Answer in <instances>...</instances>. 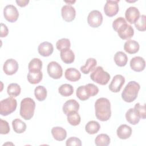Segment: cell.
Returning <instances> with one entry per match:
<instances>
[{
	"label": "cell",
	"instance_id": "6da1fadb",
	"mask_svg": "<svg viewBox=\"0 0 146 146\" xmlns=\"http://www.w3.org/2000/svg\"><path fill=\"white\" fill-rule=\"evenodd\" d=\"M95 116L96 118L102 121H107L111 116V103L106 98L98 99L95 103Z\"/></svg>",
	"mask_w": 146,
	"mask_h": 146
},
{
	"label": "cell",
	"instance_id": "7a4b0ae2",
	"mask_svg": "<svg viewBox=\"0 0 146 146\" xmlns=\"http://www.w3.org/2000/svg\"><path fill=\"white\" fill-rule=\"evenodd\" d=\"M140 88V84L137 82L130 81L125 86L121 93L123 100L128 103L133 102L137 97Z\"/></svg>",
	"mask_w": 146,
	"mask_h": 146
},
{
	"label": "cell",
	"instance_id": "3957f363",
	"mask_svg": "<svg viewBox=\"0 0 146 146\" xmlns=\"http://www.w3.org/2000/svg\"><path fill=\"white\" fill-rule=\"evenodd\" d=\"M35 103L30 98H25L21 102L19 113L25 120H30L34 116Z\"/></svg>",
	"mask_w": 146,
	"mask_h": 146
},
{
	"label": "cell",
	"instance_id": "277c9868",
	"mask_svg": "<svg viewBox=\"0 0 146 146\" xmlns=\"http://www.w3.org/2000/svg\"><path fill=\"white\" fill-rule=\"evenodd\" d=\"M99 92L98 87L92 83H88L85 86H79L76 92L77 97L81 100L84 101L91 96H94Z\"/></svg>",
	"mask_w": 146,
	"mask_h": 146
},
{
	"label": "cell",
	"instance_id": "5b68a950",
	"mask_svg": "<svg viewBox=\"0 0 146 146\" xmlns=\"http://www.w3.org/2000/svg\"><path fill=\"white\" fill-rule=\"evenodd\" d=\"M90 78L91 80L100 85H106L110 79V75L103 70L101 66L95 68L91 73Z\"/></svg>",
	"mask_w": 146,
	"mask_h": 146
},
{
	"label": "cell",
	"instance_id": "8992f818",
	"mask_svg": "<svg viewBox=\"0 0 146 146\" xmlns=\"http://www.w3.org/2000/svg\"><path fill=\"white\" fill-rule=\"evenodd\" d=\"M17 106V100L12 96L3 99L0 103V113L2 116H7L15 111Z\"/></svg>",
	"mask_w": 146,
	"mask_h": 146
},
{
	"label": "cell",
	"instance_id": "52a82bcc",
	"mask_svg": "<svg viewBox=\"0 0 146 146\" xmlns=\"http://www.w3.org/2000/svg\"><path fill=\"white\" fill-rule=\"evenodd\" d=\"M47 70L50 78L54 79H60L63 74V69L61 66L55 61H52L48 64Z\"/></svg>",
	"mask_w": 146,
	"mask_h": 146
},
{
	"label": "cell",
	"instance_id": "ba28073f",
	"mask_svg": "<svg viewBox=\"0 0 146 146\" xmlns=\"http://www.w3.org/2000/svg\"><path fill=\"white\" fill-rule=\"evenodd\" d=\"M103 22V15L102 13L96 10L91 11L87 17L88 25L93 27L96 28L100 26Z\"/></svg>",
	"mask_w": 146,
	"mask_h": 146
},
{
	"label": "cell",
	"instance_id": "9c48e42d",
	"mask_svg": "<svg viewBox=\"0 0 146 146\" xmlns=\"http://www.w3.org/2000/svg\"><path fill=\"white\" fill-rule=\"evenodd\" d=\"M3 15L5 18L10 22H15L19 17V12L13 5H8L3 9Z\"/></svg>",
	"mask_w": 146,
	"mask_h": 146
},
{
	"label": "cell",
	"instance_id": "30bf717a",
	"mask_svg": "<svg viewBox=\"0 0 146 146\" xmlns=\"http://www.w3.org/2000/svg\"><path fill=\"white\" fill-rule=\"evenodd\" d=\"M119 0L106 1L104 6V11L107 16L112 17L117 14L119 10Z\"/></svg>",
	"mask_w": 146,
	"mask_h": 146
},
{
	"label": "cell",
	"instance_id": "8fae6325",
	"mask_svg": "<svg viewBox=\"0 0 146 146\" xmlns=\"http://www.w3.org/2000/svg\"><path fill=\"white\" fill-rule=\"evenodd\" d=\"M124 83L125 78L123 76L119 74L116 75L109 85V89L112 92H118L120 91Z\"/></svg>",
	"mask_w": 146,
	"mask_h": 146
},
{
	"label": "cell",
	"instance_id": "7c38bea8",
	"mask_svg": "<svg viewBox=\"0 0 146 146\" xmlns=\"http://www.w3.org/2000/svg\"><path fill=\"white\" fill-rule=\"evenodd\" d=\"M61 14L63 19L65 21L71 22L75 18L76 11L71 5H66L62 7Z\"/></svg>",
	"mask_w": 146,
	"mask_h": 146
},
{
	"label": "cell",
	"instance_id": "4fadbf2b",
	"mask_svg": "<svg viewBox=\"0 0 146 146\" xmlns=\"http://www.w3.org/2000/svg\"><path fill=\"white\" fill-rule=\"evenodd\" d=\"M18 63L14 59H7L3 66L4 72L8 75H12L17 72L18 70Z\"/></svg>",
	"mask_w": 146,
	"mask_h": 146
},
{
	"label": "cell",
	"instance_id": "5bb4252c",
	"mask_svg": "<svg viewBox=\"0 0 146 146\" xmlns=\"http://www.w3.org/2000/svg\"><path fill=\"white\" fill-rule=\"evenodd\" d=\"M79 109V104L75 99H70L66 101L62 107L63 112L67 116L71 112H78Z\"/></svg>",
	"mask_w": 146,
	"mask_h": 146
},
{
	"label": "cell",
	"instance_id": "9a60e30c",
	"mask_svg": "<svg viewBox=\"0 0 146 146\" xmlns=\"http://www.w3.org/2000/svg\"><path fill=\"white\" fill-rule=\"evenodd\" d=\"M140 17V12L138 9L134 6L128 7L125 12V18L130 23H135Z\"/></svg>",
	"mask_w": 146,
	"mask_h": 146
},
{
	"label": "cell",
	"instance_id": "2e32d148",
	"mask_svg": "<svg viewBox=\"0 0 146 146\" xmlns=\"http://www.w3.org/2000/svg\"><path fill=\"white\" fill-rule=\"evenodd\" d=\"M130 67L131 69L135 71H142L145 67V60L141 56L133 57L130 61Z\"/></svg>",
	"mask_w": 146,
	"mask_h": 146
},
{
	"label": "cell",
	"instance_id": "e0dca14e",
	"mask_svg": "<svg viewBox=\"0 0 146 146\" xmlns=\"http://www.w3.org/2000/svg\"><path fill=\"white\" fill-rule=\"evenodd\" d=\"M39 54L44 57L51 55L54 51V47L52 43L48 42H43L39 44L38 47Z\"/></svg>",
	"mask_w": 146,
	"mask_h": 146
},
{
	"label": "cell",
	"instance_id": "ac0fdd59",
	"mask_svg": "<svg viewBox=\"0 0 146 146\" xmlns=\"http://www.w3.org/2000/svg\"><path fill=\"white\" fill-rule=\"evenodd\" d=\"M116 133L119 138L121 139H127L132 134V128L127 124L120 125L116 130Z\"/></svg>",
	"mask_w": 146,
	"mask_h": 146
},
{
	"label": "cell",
	"instance_id": "d6986e66",
	"mask_svg": "<svg viewBox=\"0 0 146 146\" xmlns=\"http://www.w3.org/2000/svg\"><path fill=\"white\" fill-rule=\"evenodd\" d=\"M64 76L69 81L76 82L80 79L81 74L75 68H69L66 70Z\"/></svg>",
	"mask_w": 146,
	"mask_h": 146
},
{
	"label": "cell",
	"instance_id": "ffe728a7",
	"mask_svg": "<svg viewBox=\"0 0 146 146\" xmlns=\"http://www.w3.org/2000/svg\"><path fill=\"white\" fill-rule=\"evenodd\" d=\"M139 44L135 40H128L124 43V50L128 54H133L138 52L139 50Z\"/></svg>",
	"mask_w": 146,
	"mask_h": 146
},
{
	"label": "cell",
	"instance_id": "44dd1931",
	"mask_svg": "<svg viewBox=\"0 0 146 146\" xmlns=\"http://www.w3.org/2000/svg\"><path fill=\"white\" fill-rule=\"evenodd\" d=\"M128 26L125 19L123 17H118L113 21L112 27L116 32L120 33L124 30Z\"/></svg>",
	"mask_w": 146,
	"mask_h": 146
},
{
	"label": "cell",
	"instance_id": "7402d4cb",
	"mask_svg": "<svg viewBox=\"0 0 146 146\" xmlns=\"http://www.w3.org/2000/svg\"><path fill=\"white\" fill-rule=\"evenodd\" d=\"M53 137L57 141H63L67 137V132L61 127H54L51 129Z\"/></svg>",
	"mask_w": 146,
	"mask_h": 146
},
{
	"label": "cell",
	"instance_id": "603a6c76",
	"mask_svg": "<svg viewBox=\"0 0 146 146\" xmlns=\"http://www.w3.org/2000/svg\"><path fill=\"white\" fill-rule=\"evenodd\" d=\"M60 56L62 60L66 64H70L74 62L75 60V55L72 50L71 49H67L61 51Z\"/></svg>",
	"mask_w": 146,
	"mask_h": 146
},
{
	"label": "cell",
	"instance_id": "cb8c5ba5",
	"mask_svg": "<svg viewBox=\"0 0 146 146\" xmlns=\"http://www.w3.org/2000/svg\"><path fill=\"white\" fill-rule=\"evenodd\" d=\"M125 119L129 123L132 125L137 124L140 119L134 108H129L125 113Z\"/></svg>",
	"mask_w": 146,
	"mask_h": 146
},
{
	"label": "cell",
	"instance_id": "d4e9b609",
	"mask_svg": "<svg viewBox=\"0 0 146 146\" xmlns=\"http://www.w3.org/2000/svg\"><path fill=\"white\" fill-rule=\"evenodd\" d=\"M27 78L30 83L35 84L39 83L42 80L43 78V74L41 71H29Z\"/></svg>",
	"mask_w": 146,
	"mask_h": 146
},
{
	"label": "cell",
	"instance_id": "484cf974",
	"mask_svg": "<svg viewBox=\"0 0 146 146\" xmlns=\"http://www.w3.org/2000/svg\"><path fill=\"white\" fill-rule=\"evenodd\" d=\"M96 60L94 58H90L87 59L85 65L80 67V71L82 72V73L87 74L95 68V67L96 66Z\"/></svg>",
	"mask_w": 146,
	"mask_h": 146
},
{
	"label": "cell",
	"instance_id": "4316f807",
	"mask_svg": "<svg viewBox=\"0 0 146 146\" xmlns=\"http://www.w3.org/2000/svg\"><path fill=\"white\" fill-rule=\"evenodd\" d=\"M113 59L116 64L119 67L125 66L128 62V57L123 51L116 52L114 55Z\"/></svg>",
	"mask_w": 146,
	"mask_h": 146
},
{
	"label": "cell",
	"instance_id": "83f0119b",
	"mask_svg": "<svg viewBox=\"0 0 146 146\" xmlns=\"http://www.w3.org/2000/svg\"><path fill=\"white\" fill-rule=\"evenodd\" d=\"M100 128V124L94 120H91L88 121L86 126H85V130L90 135H94L98 132Z\"/></svg>",
	"mask_w": 146,
	"mask_h": 146
},
{
	"label": "cell",
	"instance_id": "f1b7e54d",
	"mask_svg": "<svg viewBox=\"0 0 146 146\" xmlns=\"http://www.w3.org/2000/svg\"><path fill=\"white\" fill-rule=\"evenodd\" d=\"M13 128L15 132L22 133L26 129V124L25 122L19 119H15L12 121Z\"/></svg>",
	"mask_w": 146,
	"mask_h": 146
},
{
	"label": "cell",
	"instance_id": "f546056e",
	"mask_svg": "<svg viewBox=\"0 0 146 146\" xmlns=\"http://www.w3.org/2000/svg\"><path fill=\"white\" fill-rule=\"evenodd\" d=\"M47 90L43 86H38L34 90L35 96L38 101L44 100L47 97Z\"/></svg>",
	"mask_w": 146,
	"mask_h": 146
},
{
	"label": "cell",
	"instance_id": "4dcf8cb0",
	"mask_svg": "<svg viewBox=\"0 0 146 146\" xmlns=\"http://www.w3.org/2000/svg\"><path fill=\"white\" fill-rule=\"evenodd\" d=\"M95 143L97 146H107L110 143V137L105 133L99 134L96 137Z\"/></svg>",
	"mask_w": 146,
	"mask_h": 146
},
{
	"label": "cell",
	"instance_id": "1f68e13d",
	"mask_svg": "<svg viewBox=\"0 0 146 146\" xmlns=\"http://www.w3.org/2000/svg\"><path fill=\"white\" fill-rule=\"evenodd\" d=\"M42 67V62L39 58H33L29 63L28 68L29 71H39Z\"/></svg>",
	"mask_w": 146,
	"mask_h": 146
},
{
	"label": "cell",
	"instance_id": "d6a6232c",
	"mask_svg": "<svg viewBox=\"0 0 146 146\" xmlns=\"http://www.w3.org/2000/svg\"><path fill=\"white\" fill-rule=\"evenodd\" d=\"M58 91L62 96L67 97L73 94L74 88L70 84H63L59 87Z\"/></svg>",
	"mask_w": 146,
	"mask_h": 146
},
{
	"label": "cell",
	"instance_id": "836d02e7",
	"mask_svg": "<svg viewBox=\"0 0 146 146\" xmlns=\"http://www.w3.org/2000/svg\"><path fill=\"white\" fill-rule=\"evenodd\" d=\"M21 91V88L20 86L15 83H13L10 84L7 88V92L9 95L12 97H17L18 96Z\"/></svg>",
	"mask_w": 146,
	"mask_h": 146
},
{
	"label": "cell",
	"instance_id": "e575fe53",
	"mask_svg": "<svg viewBox=\"0 0 146 146\" xmlns=\"http://www.w3.org/2000/svg\"><path fill=\"white\" fill-rule=\"evenodd\" d=\"M119 36L123 40H128L131 39L134 35V30L133 27L128 25V27L123 31L118 33Z\"/></svg>",
	"mask_w": 146,
	"mask_h": 146
},
{
	"label": "cell",
	"instance_id": "d590c367",
	"mask_svg": "<svg viewBox=\"0 0 146 146\" xmlns=\"http://www.w3.org/2000/svg\"><path fill=\"white\" fill-rule=\"evenodd\" d=\"M80 120V116L78 112H73L67 115V121L71 125L76 126L79 125Z\"/></svg>",
	"mask_w": 146,
	"mask_h": 146
},
{
	"label": "cell",
	"instance_id": "8d00e7d4",
	"mask_svg": "<svg viewBox=\"0 0 146 146\" xmlns=\"http://www.w3.org/2000/svg\"><path fill=\"white\" fill-rule=\"evenodd\" d=\"M56 48L59 51H63L67 49H70L71 43L67 38H62L58 40L56 43Z\"/></svg>",
	"mask_w": 146,
	"mask_h": 146
},
{
	"label": "cell",
	"instance_id": "74e56055",
	"mask_svg": "<svg viewBox=\"0 0 146 146\" xmlns=\"http://www.w3.org/2000/svg\"><path fill=\"white\" fill-rule=\"evenodd\" d=\"M137 30L140 31L146 30V17L145 15H140L138 19L134 23Z\"/></svg>",
	"mask_w": 146,
	"mask_h": 146
},
{
	"label": "cell",
	"instance_id": "f35d334b",
	"mask_svg": "<svg viewBox=\"0 0 146 146\" xmlns=\"http://www.w3.org/2000/svg\"><path fill=\"white\" fill-rule=\"evenodd\" d=\"M134 110L137 113V114L139 115L140 118L145 119L146 117V113H145V104L141 105L139 103H136L135 105Z\"/></svg>",
	"mask_w": 146,
	"mask_h": 146
},
{
	"label": "cell",
	"instance_id": "ab89813d",
	"mask_svg": "<svg viewBox=\"0 0 146 146\" xmlns=\"http://www.w3.org/2000/svg\"><path fill=\"white\" fill-rule=\"evenodd\" d=\"M0 121H1V123H0V133H1V134H2V135L7 134L10 130L8 122L3 119H1Z\"/></svg>",
	"mask_w": 146,
	"mask_h": 146
},
{
	"label": "cell",
	"instance_id": "60d3db41",
	"mask_svg": "<svg viewBox=\"0 0 146 146\" xmlns=\"http://www.w3.org/2000/svg\"><path fill=\"white\" fill-rule=\"evenodd\" d=\"M66 145L67 146L69 145H78V146H80L82 145V141L81 140L76 137H71L68 138L66 142Z\"/></svg>",
	"mask_w": 146,
	"mask_h": 146
},
{
	"label": "cell",
	"instance_id": "b9f144b4",
	"mask_svg": "<svg viewBox=\"0 0 146 146\" xmlns=\"http://www.w3.org/2000/svg\"><path fill=\"white\" fill-rule=\"evenodd\" d=\"M9 34V30L6 25L3 23H1V37H6Z\"/></svg>",
	"mask_w": 146,
	"mask_h": 146
},
{
	"label": "cell",
	"instance_id": "7bdbcfd3",
	"mask_svg": "<svg viewBox=\"0 0 146 146\" xmlns=\"http://www.w3.org/2000/svg\"><path fill=\"white\" fill-rule=\"evenodd\" d=\"M16 3L19 5L20 7H25L27 5L29 2V0H17Z\"/></svg>",
	"mask_w": 146,
	"mask_h": 146
}]
</instances>
